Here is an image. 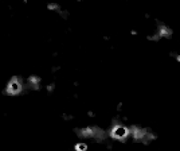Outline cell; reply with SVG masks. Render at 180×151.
<instances>
[{
  "label": "cell",
  "instance_id": "cell-1",
  "mask_svg": "<svg viewBox=\"0 0 180 151\" xmlns=\"http://www.w3.org/2000/svg\"><path fill=\"white\" fill-rule=\"evenodd\" d=\"M129 131L127 127H122V126H117L114 130H113V135L117 138V139H124L125 136H128Z\"/></svg>",
  "mask_w": 180,
  "mask_h": 151
}]
</instances>
